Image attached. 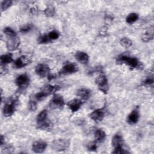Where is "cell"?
<instances>
[{
    "label": "cell",
    "mask_w": 154,
    "mask_h": 154,
    "mask_svg": "<svg viewBox=\"0 0 154 154\" xmlns=\"http://www.w3.org/2000/svg\"><path fill=\"white\" fill-rule=\"evenodd\" d=\"M116 62L117 64H125L131 69H136L141 70L143 68L142 63L140 62L138 58L135 57H132L125 54H122L117 57L116 58Z\"/></svg>",
    "instance_id": "obj_1"
},
{
    "label": "cell",
    "mask_w": 154,
    "mask_h": 154,
    "mask_svg": "<svg viewBox=\"0 0 154 154\" xmlns=\"http://www.w3.org/2000/svg\"><path fill=\"white\" fill-rule=\"evenodd\" d=\"M37 125L38 129H45L50 126V122L48 119V111L42 110L37 116Z\"/></svg>",
    "instance_id": "obj_2"
},
{
    "label": "cell",
    "mask_w": 154,
    "mask_h": 154,
    "mask_svg": "<svg viewBox=\"0 0 154 154\" xmlns=\"http://www.w3.org/2000/svg\"><path fill=\"white\" fill-rule=\"evenodd\" d=\"M29 77L26 73H23L17 77L15 83L18 87L19 91H23L26 90L29 84Z\"/></svg>",
    "instance_id": "obj_3"
},
{
    "label": "cell",
    "mask_w": 154,
    "mask_h": 154,
    "mask_svg": "<svg viewBox=\"0 0 154 154\" xmlns=\"http://www.w3.org/2000/svg\"><path fill=\"white\" fill-rule=\"evenodd\" d=\"M64 105V100L62 96L54 94L49 102V106L51 109H57L62 108Z\"/></svg>",
    "instance_id": "obj_4"
},
{
    "label": "cell",
    "mask_w": 154,
    "mask_h": 154,
    "mask_svg": "<svg viewBox=\"0 0 154 154\" xmlns=\"http://www.w3.org/2000/svg\"><path fill=\"white\" fill-rule=\"evenodd\" d=\"M78 70V66L73 63H68L64 65L59 71L60 75H69L76 73Z\"/></svg>",
    "instance_id": "obj_5"
},
{
    "label": "cell",
    "mask_w": 154,
    "mask_h": 154,
    "mask_svg": "<svg viewBox=\"0 0 154 154\" xmlns=\"http://www.w3.org/2000/svg\"><path fill=\"white\" fill-rule=\"evenodd\" d=\"M95 81L99 90L103 93H107L109 89V85L106 76L103 74H100L97 77Z\"/></svg>",
    "instance_id": "obj_6"
},
{
    "label": "cell",
    "mask_w": 154,
    "mask_h": 154,
    "mask_svg": "<svg viewBox=\"0 0 154 154\" xmlns=\"http://www.w3.org/2000/svg\"><path fill=\"white\" fill-rule=\"evenodd\" d=\"M17 101V99H14L11 100L10 102H8L4 105L2 109V113L5 117H10L13 114L16 110Z\"/></svg>",
    "instance_id": "obj_7"
},
{
    "label": "cell",
    "mask_w": 154,
    "mask_h": 154,
    "mask_svg": "<svg viewBox=\"0 0 154 154\" xmlns=\"http://www.w3.org/2000/svg\"><path fill=\"white\" fill-rule=\"evenodd\" d=\"M70 145V142L67 139H58L52 141V147L57 151H63L66 150Z\"/></svg>",
    "instance_id": "obj_8"
},
{
    "label": "cell",
    "mask_w": 154,
    "mask_h": 154,
    "mask_svg": "<svg viewBox=\"0 0 154 154\" xmlns=\"http://www.w3.org/2000/svg\"><path fill=\"white\" fill-rule=\"evenodd\" d=\"M7 41V48L10 51L16 49L20 45V39L17 35L13 36H8Z\"/></svg>",
    "instance_id": "obj_9"
},
{
    "label": "cell",
    "mask_w": 154,
    "mask_h": 154,
    "mask_svg": "<svg viewBox=\"0 0 154 154\" xmlns=\"http://www.w3.org/2000/svg\"><path fill=\"white\" fill-rule=\"evenodd\" d=\"M36 74L41 78H45L49 75L50 69L49 66L45 64H38L35 68Z\"/></svg>",
    "instance_id": "obj_10"
},
{
    "label": "cell",
    "mask_w": 154,
    "mask_h": 154,
    "mask_svg": "<svg viewBox=\"0 0 154 154\" xmlns=\"http://www.w3.org/2000/svg\"><path fill=\"white\" fill-rule=\"evenodd\" d=\"M139 119L140 112L138 110V107L137 106L128 115L127 117V122L129 125H135L138 122Z\"/></svg>",
    "instance_id": "obj_11"
},
{
    "label": "cell",
    "mask_w": 154,
    "mask_h": 154,
    "mask_svg": "<svg viewBox=\"0 0 154 154\" xmlns=\"http://www.w3.org/2000/svg\"><path fill=\"white\" fill-rule=\"evenodd\" d=\"M90 119H91L94 122H98L102 120L105 116V111L102 109H97L93 112H91L89 115Z\"/></svg>",
    "instance_id": "obj_12"
},
{
    "label": "cell",
    "mask_w": 154,
    "mask_h": 154,
    "mask_svg": "<svg viewBox=\"0 0 154 154\" xmlns=\"http://www.w3.org/2000/svg\"><path fill=\"white\" fill-rule=\"evenodd\" d=\"M83 101H82L79 99H73L69 101L67 103V106L72 112H76L78 111L81 106H82Z\"/></svg>",
    "instance_id": "obj_13"
},
{
    "label": "cell",
    "mask_w": 154,
    "mask_h": 154,
    "mask_svg": "<svg viewBox=\"0 0 154 154\" xmlns=\"http://www.w3.org/2000/svg\"><path fill=\"white\" fill-rule=\"evenodd\" d=\"M75 59L82 64H87L89 61V56L83 51H77L75 54Z\"/></svg>",
    "instance_id": "obj_14"
},
{
    "label": "cell",
    "mask_w": 154,
    "mask_h": 154,
    "mask_svg": "<svg viewBox=\"0 0 154 154\" xmlns=\"http://www.w3.org/2000/svg\"><path fill=\"white\" fill-rule=\"evenodd\" d=\"M47 147V143L43 141H35L32 146V150L35 153H42Z\"/></svg>",
    "instance_id": "obj_15"
},
{
    "label": "cell",
    "mask_w": 154,
    "mask_h": 154,
    "mask_svg": "<svg viewBox=\"0 0 154 154\" xmlns=\"http://www.w3.org/2000/svg\"><path fill=\"white\" fill-rule=\"evenodd\" d=\"M29 63V58L25 55L21 56L14 61V66L16 69L24 67Z\"/></svg>",
    "instance_id": "obj_16"
},
{
    "label": "cell",
    "mask_w": 154,
    "mask_h": 154,
    "mask_svg": "<svg viewBox=\"0 0 154 154\" xmlns=\"http://www.w3.org/2000/svg\"><path fill=\"white\" fill-rule=\"evenodd\" d=\"M76 95L82 101H86L90 98L91 96V91L88 88H81L78 90L76 91Z\"/></svg>",
    "instance_id": "obj_17"
},
{
    "label": "cell",
    "mask_w": 154,
    "mask_h": 154,
    "mask_svg": "<svg viewBox=\"0 0 154 154\" xmlns=\"http://www.w3.org/2000/svg\"><path fill=\"white\" fill-rule=\"evenodd\" d=\"M60 89L59 85H46L44 86L41 91H42L47 96L48 95L54 94L57 91Z\"/></svg>",
    "instance_id": "obj_18"
},
{
    "label": "cell",
    "mask_w": 154,
    "mask_h": 154,
    "mask_svg": "<svg viewBox=\"0 0 154 154\" xmlns=\"http://www.w3.org/2000/svg\"><path fill=\"white\" fill-rule=\"evenodd\" d=\"M123 139L122 135L119 134H115L112 139V145L115 147L123 146Z\"/></svg>",
    "instance_id": "obj_19"
},
{
    "label": "cell",
    "mask_w": 154,
    "mask_h": 154,
    "mask_svg": "<svg viewBox=\"0 0 154 154\" xmlns=\"http://www.w3.org/2000/svg\"><path fill=\"white\" fill-rule=\"evenodd\" d=\"M106 137L105 132L101 129H97L94 132V138L96 142L103 141Z\"/></svg>",
    "instance_id": "obj_20"
},
{
    "label": "cell",
    "mask_w": 154,
    "mask_h": 154,
    "mask_svg": "<svg viewBox=\"0 0 154 154\" xmlns=\"http://www.w3.org/2000/svg\"><path fill=\"white\" fill-rule=\"evenodd\" d=\"M0 61L1 65H6L13 61V57L11 54H6L2 55L0 57Z\"/></svg>",
    "instance_id": "obj_21"
},
{
    "label": "cell",
    "mask_w": 154,
    "mask_h": 154,
    "mask_svg": "<svg viewBox=\"0 0 154 154\" xmlns=\"http://www.w3.org/2000/svg\"><path fill=\"white\" fill-rule=\"evenodd\" d=\"M153 38V28L149 31L146 32L144 34H143L141 36V40L144 42H147L151 40H152Z\"/></svg>",
    "instance_id": "obj_22"
},
{
    "label": "cell",
    "mask_w": 154,
    "mask_h": 154,
    "mask_svg": "<svg viewBox=\"0 0 154 154\" xmlns=\"http://www.w3.org/2000/svg\"><path fill=\"white\" fill-rule=\"evenodd\" d=\"M138 14L136 13H131L128 15L126 21L129 24H132L135 22L138 19Z\"/></svg>",
    "instance_id": "obj_23"
},
{
    "label": "cell",
    "mask_w": 154,
    "mask_h": 154,
    "mask_svg": "<svg viewBox=\"0 0 154 154\" xmlns=\"http://www.w3.org/2000/svg\"><path fill=\"white\" fill-rule=\"evenodd\" d=\"M120 43L123 47L125 48H128L132 45V40L127 37L122 38L120 41Z\"/></svg>",
    "instance_id": "obj_24"
},
{
    "label": "cell",
    "mask_w": 154,
    "mask_h": 154,
    "mask_svg": "<svg viewBox=\"0 0 154 154\" xmlns=\"http://www.w3.org/2000/svg\"><path fill=\"white\" fill-rule=\"evenodd\" d=\"M37 42L39 44H46L51 42V40L49 38L48 34H44L41 35L38 37Z\"/></svg>",
    "instance_id": "obj_25"
},
{
    "label": "cell",
    "mask_w": 154,
    "mask_h": 154,
    "mask_svg": "<svg viewBox=\"0 0 154 154\" xmlns=\"http://www.w3.org/2000/svg\"><path fill=\"white\" fill-rule=\"evenodd\" d=\"M44 13L46 16L52 17L55 13V10L54 7L52 6H48L47 7L45 10H44Z\"/></svg>",
    "instance_id": "obj_26"
},
{
    "label": "cell",
    "mask_w": 154,
    "mask_h": 154,
    "mask_svg": "<svg viewBox=\"0 0 154 154\" xmlns=\"http://www.w3.org/2000/svg\"><path fill=\"white\" fill-rule=\"evenodd\" d=\"M49 38L50 39L51 42L57 40L59 36H60V33L58 31H56V30H52L51 32H49L48 34Z\"/></svg>",
    "instance_id": "obj_27"
},
{
    "label": "cell",
    "mask_w": 154,
    "mask_h": 154,
    "mask_svg": "<svg viewBox=\"0 0 154 154\" xmlns=\"http://www.w3.org/2000/svg\"><path fill=\"white\" fill-rule=\"evenodd\" d=\"M13 2L10 0H6V1H4L1 2V11H5L7 9H8L11 5H12Z\"/></svg>",
    "instance_id": "obj_28"
},
{
    "label": "cell",
    "mask_w": 154,
    "mask_h": 154,
    "mask_svg": "<svg viewBox=\"0 0 154 154\" xmlns=\"http://www.w3.org/2000/svg\"><path fill=\"white\" fill-rule=\"evenodd\" d=\"M4 33L6 35L7 37H8V36H13V35H17L16 32L11 28L10 27H6L4 29V31H3Z\"/></svg>",
    "instance_id": "obj_29"
},
{
    "label": "cell",
    "mask_w": 154,
    "mask_h": 154,
    "mask_svg": "<svg viewBox=\"0 0 154 154\" xmlns=\"http://www.w3.org/2000/svg\"><path fill=\"white\" fill-rule=\"evenodd\" d=\"M28 109L31 111H35L37 109V102L34 99H31L28 102Z\"/></svg>",
    "instance_id": "obj_30"
},
{
    "label": "cell",
    "mask_w": 154,
    "mask_h": 154,
    "mask_svg": "<svg viewBox=\"0 0 154 154\" xmlns=\"http://www.w3.org/2000/svg\"><path fill=\"white\" fill-rule=\"evenodd\" d=\"M113 153H118V154H120V153H129V152L126 151V150H125L123 148V146H120V147H115L114 149V151L112 152Z\"/></svg>",
    "instance_id": "obj_31"
},
{
    "label": "cell",
    "mask_w": 154,
    "mask_h": 154,
    "mask_svg": "<svg viewBox=\"0 0 154 154\" xmlns=\"http://www.w3.org/2000/svg\"><path fill=\"white\" fill-rule=\"evenodd\" d=\"M32 28V26L30 24H27L24 26H23L22 28L20 29V32L22 33H26L29 32Z\"/></svg>",
    "instance_id": "obj_32"
},
{
    "label": "cell",
    "mask_w": 154,
    "mask_h": 154,
    "mask_svg": "<svg viewBox=\"0 0 154 154\" xmlns=\"http://www.w3.org/2000/svg\"><path fill=\"white\" fill-rule=\"evenodd\" d=\"M153 83V76L147 77L143 82V85H150Z\"/></svg>",
    "instance_id": "obj_33"
},
{
    "label": "cell",
    "mask_w": 154,
    "mask_h": 154,
    "mask_svg": "<svg viewBox=\"0 0 154 154\" xmlns=\"http://www.w3.org/2000/svg\"><path fill=\"white\" fill-rule=\"evenodd\" d=\"M88 150L90 151H94L97 149V145H96V142H92L90 143V144H88V146H87Z\"/></svg>",
    "instance_id": "obj_34"
},
{
    "label": "cell",
    "mask_w": 154,
    "mask_h": 154,
    "mask_svg": "<svg viewBox=\"0 0 154 154\" xmlns=\"http://www.w3.org/2000/svg\"><path fill=\"white\" fill-rule=\"evenodd\" d=\"M4 138L2 135L1 136V138H0V141H1V146H2L4 144Z\"/></svg>",
    "instance_id": "obj_35"
}]
</instances>
